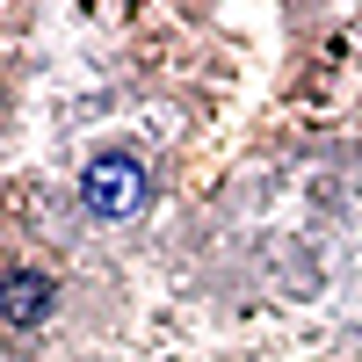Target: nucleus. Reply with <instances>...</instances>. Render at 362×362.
Instances as JSON below:
<instances>
[{
	"label": "nucleus",
	"instance_id": "f257e3e1",
	"mask_svg": "<svg viewBox=\"0 0 362 362\" xmlns=\"http://www.w3.org/2000/svg\"><path fill=\"white\" fill-rule=\"evenodd\" d=\"M80 196H87V210H102V218H131L145 203V167L124 160V153H109V160H95L80 174Z\"/></svg>",
	"mask_w": 362,
	"mask_h": 362
},
{
	"label": "nucleus",
	"instance_id": "f03ea898",
	"mask_svg": "<svg viewBox=\"0 0 362 362\" xmlns=\"http://www.w3.org/2000/svg\"><path fill=\"white\" fill-rule=\"evenodd\" d=\"M44 305H51L44 276H8V283H0V312H8V319H44Z\"/></svg>",
	"mask_w": 362,
	"mask_h": 362
}]
</instances>
